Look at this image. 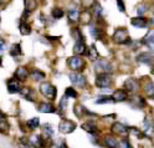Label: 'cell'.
Listing matches in <instances>:
<instances>
[{
  "label": "cell",
  "instance_id": "1",
  "mask_svg": "<svg viewBox=\"0 0 154 148\" xmlns=\"http://www.w3.org/2000/svg\"><path fill=\"white\" fill-rule=\"evenodd\" d=\"M113 41L116 44H119V45L129 44L132 40H131V37H129V34H128L127 29H124V27L116 29L114 33H113Z\"/></svg>",
  "mask_w": 154,
  "mask_h": 148
},
{
  "label": "cell",
  "instance_id": "2",
  "mask_svg": "<svg viewBox=\"0 0 154 148\" xmlns=\"http://www.w3.org/2000/svg\"><path fill=\"white\" fill-rule=\"evenodd\" d=\"M40 92L42 96H45L47 98V100L52 101L57 96V88L51 82H42L40 85Z\"/></svg>",
  "mask_w": 154,
  "mask_h": 148
},
{
  "label": "cell",
  "instance_id": "3",
  "mask_svg": "<svg viewBox=\"0 0 154 148\" xmlns=\"http://www.w3.org/2000/svg\"><path fill=\"white\" fill-rule=\"evenodd\" d=\"M67 66H69L72 72H81L86 68V62L80 56H72L67 58Z\"/></svg>",
  "mask_w": 154,
  "mask_h": 148
},
{
  "label": "cell",
  "instance_id": "4",
  "mask_svg": "<svg viewBox=\"0 0 154 148\" xmlns=\"http://www.w3.org/2000/svg\"><path fill=\"white\" fill-rule=\"evenodd\" d=\"M113 83L111 74H97L96 76V86L98 88H109Z\"/></svg>",
  "mask_w": 154,
  "mask_h": 148
},
{
  "label": "cell",
  "instance_id": "5",
  "mask_svg": "<svg viewBox=\"0 0 154 148\" xmlns=\"http://www.w3.org/2000/svg\"><path fill=\"white\" fill-rule=\"evenodd\" d=\"M94 70L97 71V74H111L113 71V66L108 60L100 58L94 64Z\"/></svg>",
  "mask_w": 154,
  "mask_h": 148
},
{
  "label": "cell",
  "instance_id": "6",
  "mask_svg": "<svg viewBox=\"0 0 154 148\" xmlns=\"http://www.w3.org/2000/svg\"><path fill=\"white\" fill-rule=\"evenodd\" d=\"M123 88L128 93H137L139 91V88H140V82L136 77H129V78H127V80L124 81Z\"/></svg>",
  "mask_w": 154,
  "mask_h": 148
},
{
  "label": "cell",
  "instance_id": "7",
  "mask_svg": "<svg viewBox=\"0 0 154 148\" xmlns=\"http://www.w3.org/2000/svg\"><path fill=\"white\" fill-rule=\"evenodd\" d=\"M111 132L114 134V136H119V137H123V138H126L129 132H131V127L128 126H124L123 123L121 122H114L111 127Z\"/></svg>",
  "mask_w": 154,
  "mask_h": 148
},
{
  "label": "cell",
  "instance_id": "8",
  "mask_svg": "<svg viewBox=\"0 0 154 148\" xmlns=\"http://www.w3.org/2000/svg\"><path fill=\"white\" fill-rule=\"evenodd\" d=\"M6 87H8V91L9 93H20L23 90V83L21 81H19L16 77H11L6 80Z\"/></svg>",
  "mask_w": 154,
  "mask_h": 148
},
{
  "label": "cell",
  "instance_id": "9",
  "mask_svg": "<svg viewBox=\"0 0 154 148\" xmlns=\"http://www.w3.org/2000/svg\"><path fill=\"white\" fill-rule=\"evenodd\" d=\"M69 77H70V81L72 82V85H75L76 87L85 88L86 85H87V80H86V77L81 72H71L69 75Z\"/></svg>",
  "mask_w": 154,
  "mask_h": 148
},
{
  "label": "cell",
  "instance_id": "10",
  "mask_svg": "<svg viewBox=\"0 0 154 148\" xmlns=\"http://www.w3.org/2000/svg\"><path fill=\"white\" fill-rule=\"evenodd\" d=\"M76 130V123L71 120H67V118H63L61 120V122L59 123V131L63 134H69L72 133Z\"/></svg>",
  "mask_w": 154,
  "mask_h": 148
},
{
  "label": "cell",
  "instance_id": "11",
  "mask_svg": "<svg viewBox=\"0 0 154 148\" xmlns=\"http://www.w3.org/2000/svg\"><path fill=\"white\" fill-rule=\"evenodd\" d=\"M112 97L114 102H123V101H128V92L124 90V88H118V90H116L113 93H112Z\"/></svg>",
  "mask_w": 154,
  "mask_h": 148
},
{
  "label": "cell",
  "instance_id": "12",
  "mask_svg": "<svg viewBox=\"0 0 154 148\" xmlns=\"http://www.w3.org/2000/svg\"><path fill=\"white\" fill-rule=\"evenodd\" d=\"M37 111L41 113H55L57 112V108L50 102H41L37 106Z\"/></svg>",
  "mask_w": 154,
  "mask_h": 148
},
{
  "label": "cell",
  "instance_id": "13",
  "mask_svg": "<svg viewBox=\"0 0 154 148\" xmlns=\"http://www.w3.org/2000/svg\"><path fill=\"white\" fill-rule=\"evenodd\" d=\"M137 61L144 65H153L154 64V55L152 52H142L138 55L137 57Z\"/></svg>",
  "mask_w": 154,
  "mask_h": 148
},
{
  "label": "cell",
  "instance_id": "14",
  "mask_svg": "<svg viewBox=\"0 0 154 148\" xmlns=\"http://www.w3.org/2000/svg\"><path fill=\"white\" fill-rule=\"evenodd\" d=\"M128 102L131 106L136 107V108H143L144 105H146V101H144V97L138 96V95H133L128 98Z\"/></svg>",
  "mask_w": 154,
  "mask_h": 148
},
{
  "label": "cell",
  "instance_id": "15",
  "mask_svg": "<svg viewBox=\"0 0 154 148\" xmlns=\"http://www.w3.org/2000/svg\"><path fill=\"white\" fill-rule=\"evenodd\" d=\"M88 49L86 47V41H76L73 45V52L77 56H82V55H87Z\"/></svg>",
  "mask_w": 154,
  "mask_h": 148
},
{
  "label": "cell",
  "instance_id": "16",
  "mask_svg": "<svg viewBox=\"0 0 154 148\" xmlns=\"http://www.w3.org/2000/svg\"><path fill=\"white\" fill-rule=\"evenodd\" d=\"M14 77H16L19 81H25L27 77H30V71H27V68L24 66H20L16 68V71L14 74Z\"/></svg>",
  "mask_w": 154,
  "mask_h": 148
},
{
  "label": "cell",
  "instance_id": "17",
  "mask_svg": "<svg viewBox=\"0 0 154 148\" xmlns=\"http://www.w3.org/2000/svg\"><path fill=\"white\" fill-rule=\"evenodd\" d=\"M131 24L137 29H143L148 25V20H147V17H144V16H136V17H132Z\"/></svg>",
  "mask_w": 154,
  "mask_h": 148
},
{
  "label": "cell",
  "instance_id": "18",
  "mask_svg": "<svg viewBox=\"0 0 154 148\" xmlns=\"http://www.w3.org/2000/svg\"><path fill=\"white\" fill-rule=\"evenodd\" d=\"M82 130L88 132L90 134H97L98 130H97V126L93 121H86L85 123H82Z\"/></svg>",
  "mask_w": 154,
  "mask_h": 148
},
{
  "label": "cell",
  "instance_id": "19",
  "mask_svg": "<svg viewBox=\"0 0 154 148\" xmlns=\"http://www.w3.org/2000/svg\"><path fill=\"white\" fill-rule=\"evenodd\" d=\"M103 143L107 148H118L119 141L116 140V137H113V136H107L103 138Z\"/></svg>",
  "mask_w": 154,
  "mask_h": 148
},
{
  "label": "cell",
  "instance_id": "20",
  "mask_svg": "<svg viewBox=\"0 0 154 148\" xmlns=\"http://www.w3.org/2000/svg\"><path fill=\"white\" fill-rule=\"evenodd\" d=\"M20 93L24 96L25 100H27V101H35V91L32 90L31 87H29V86L24 87Z\"/></svg>",
  "mask_w": 154,
  "mask_h": 148
},
{
  "label": "cell",
  "instance_id": "21",
  "mask_svg": "<svg viewBox=\"0 0 154 148\" xmlns=\"http://www.w3.org/2000/svg\"><path fill=\"white\" fill-rule=\"evenodd\" d=\"M67 16H69L70 24H76V23L80 21L81 14H80V11L77 10V9H71V10L69 11V14H67Z\"/></svg>",
  "mask_w": 154,
  "mask_h": 148
},
{
  "label": "cell",
  "instance_id": "22",
  "mask_svg": "<svg viewBox=\"0 0 154 148\" xmlns=\"http://www.w3.org/2000/svg\"><path fill=\"white\" fill-rule=\"evenodd\" d=\"M144 93H146L147 97L149 98H154V82L148 80L146 83H144Z\"/></svg>",
  "mask_w": 154,
  "mask_h": 148
},
{
  "label": "cell",
  "instance_id": "23",
  "mask_svg": "<svg viewBox=\"0 0 154 148\" xmlns=\"http://www.w3.org/2000/svg\"><path fill=\"white\" fill-rule=\"evenodd\" d=\"M143 44L147 45L150 50H154V30L149 31L143 39Z\"/></svg>",
  "mask_w": 154,
  "mask_h": 148
},
{
  "label": "cell",
  "instance_id": "24",
  "mask_svg": "<svg viewBox=\"0 0 154 148\" xmlns=\"http://www.w3.org/2000/svg\"><path fill=\"white\" fill-rule=\"evenodd\" d=\"M30 77L32 78L34 81H42V80H45L46 75H45V72H42L40 70H37V68H35V70H31L30 71Z\"/></svg>",
  "mask_w": 154,
  "mask_h": 148
},
{
  "label": "cell",
  "instance_id": "25",
  "mask_svg": "<svg viewBox=\"0 0 154 148\" xmlns=\"http://www.w3.org/2000/svg\"><path fill=\"white\" fill-rule=\"evenodd\" d=\"M24 6H25V11L32 13L37 8V2L36 0H24Z\"/></svg>",
  "mask_w": 154,
  "mask_h": 148
},
{
  "label": "cell",
  "instance_id": "26",
  "mask_svg": "<svg viewBox=\"0 0 154 148\" xmlns=\"http://www.w3.org/2000/svg\"><path fill=\"white\" fill-rule=\"evenodd\" d=\"M80 21H81L83 25H90V23L92 21V14L90 13V10H85V11L81 14Z\"/></svg>",
  "mask_w": 154,
  "mask_h": 148
},
{
  "label": "cell",
  "instance_id": "27",
  "mask_svg": "<svg viewBox=\"0 0 154 148\" xmlns=\"http://www.w3.org/2000/svg\"><path fill=\"white\" fill-rule=\"evenodd\" d=\"M26 127L29 130H36V128L40 127V120H38V117H34L31 120L26 121Z\"/></svg>",
  "mask_w": 154,
  "mask_h": 148
},
{
  "label": "cell",
  "instance_id": "28",
  "mask_svg": "<svg viewBox=\"0 0 154 148\" xmlns=\"http://www.w3.org/2000/svg\"><path fill=\"white\" fill-rule=\"evenodd\" d=\"M19 30H20V33L23 35H30L31 34V26L26 21H21L20 25H19Z\"/></svg>",
  "mask_w": 154,
  "mask_h": 148
},
{
  "label": "cell",
  "instance_id": "29",
  "mask_svg": "<svg viewBox=\"0 0 154 148\" xmlns=\"http://www.w3.org/2000/svg\"><path fill=\"white\" fill-rule=\"evenodd\" d=\"M87 56L91 58V60H98V51H97V49H96L94 44H92L90 47H88V51H87Z\"/></svg>",
  "mask_w": 154,
  "mask_h": 148
},
{
  "label": "cell",
  "instance_id": "30",
  "mask_svg": "<svg viewBox=\"0 0 154 148\" xmlns=\"http://www.w3.org/2000/svg\"><path fill=\"white\" fill-rule=\"evenodd\" d=\"M90 34L93 39H96V40H98V39L102 37V31L97 26H90Z\"/></svg>",
  "mask_w": 154,
  "mask_h": 148
},
{
  "label": "cell",
  "instance_id": "31",
  "mask_svg": "<svg viewBox=\"0 0 154 148\" xmlns=\"http://www.w3.org/2000/svg\"><path fill=\"white\" fill-rule=\"evenodd\" d=\"M23 52H21V47H20V44H14L11 47H10V55L13 57H17V56H20Z\"/></svg>",
  "mask_w": 154,
  "mask_h": 148
},
{
  "label": "cell",
  "instance_id": "32",
  "mask_svg": "<svg viewBox=\"0 0 154 148\" xmlns=\"http://www.w3.org/2000/svg\"><path fill=\"white\" fill-rule=\"evenodd\" d=\"M65 96L67 98H77L79 97V93L75 90V87H67L65 90Z\"/></svg>",
  "mask_w": 154,
  "mask_h": 148
},
{
  "label": "cell",
  "instance_id": "33",
  "mask_svg": "<svg viewBox=\"0 0 154 148\" xmlns=\"http://www.w3.org/2000/svg\"><path fill=\"white\" fill-rule=\"evenodd\" d=\"M51 14H52V17L54 19H57V20H59V19H61V17H63V10L61 8H59V6H55L54 9H52V11H51Z\"/></svg>",
  "mask_w": 154,
  "mask_h": 148
},
{
  "label": "cell",
  "instance_id": "34",
  "mask_svg": "<svg viewBox=\"0 0 154 148\" xmlns=\"http://www.w3.org/2000/svg\"><path fill=\"white\" fill-rule=\"evenodd\" d=\"M112 102H114L112 96H100V98L96 100V103H98V105H101V103H112Z\"/></svg>",
  "mask_w": 154,
  "mask_h": 148
},
{
  "label": "cell",
  "instance_id": "35",
  "mask_svg": "<svg viewBox=\"0 0 154 148\" xmlns=\"http://www.w3.org/2000/svg\"><path fill=\"white\" fill-rule=\"evenodd\" d=\"M72 35H73V37H75V40H76V41H86V40H85V37H83V35H82V33L80 31V29H79V27L72 29Z\"/></svg>",
  "mask_w": 154,
  "mask_h": 148
},
{
  "label": "cell",
  "instance_id": "36",
  "mask_svg": "<svg viewBox=\"0 0 154 148\" xmlns=\"http://www.w3.org/2000/svg\"><path fill=\"white\" fill-rule=\"evenodd\" d=\"M44 134H45V137H50V138L54 136V128L51 127V124H49V123L44 124Z\"/></svg>",
  "mask_w": 154,
  "mask_h": 148
},
{
  "label": "cell",
  "instance_id": "37",
  "mask_svg": "<svg viewBox=\"0 0 154 148\" xmlns=\"http://www.w3.org/2000/svg\"><path fill=\"white\" fill-rule=\"evenodd\" d=\"M96 0H82V5L83 8H86V10H88L91 8H94L96 6Z\"/></svg>",
  "mask_w": 154,
  "mask_h": 148
},
{
  "label": "cell",
  "instance_id": "38",
  "mask_svg": "<svg viewBox=\"0 0 154 148\" xmlns=\"http://www.w3.org/2000/svg\"><path fill=\"white\" fill-rule=\"evenodd\" d=\"M118 148H133V147L129 143L128 138H122V140L119 141V143H118Z\"/></svg>",
  "mask_w": 154,
  "mask_h": 148
},
{
  "label": "cell",
  "instance_id": "39",
  "mask_svg": "<svg viewBox=\"0 0 154 148\" xmlns=\"http://www.w3.org/2000/svg\"><path fill=\"white\" fill-rule=\"evenodd\" d=\"M148 10H149V8H148L147 4H139L138 8H137V13L139 14V16L143 15V14H146Z\"/></svg>",
  "mask_w": 154,
  "mask_h": 148
},
{
  "label": "cell",
  "instance_id": "40",
  "mask_svg": "<svg viewBox=\"0 0 154 148\" xmlns=\"http://www.w3.org/2000/svg\"><path fill=\"white\" fill-rule=\"evenodd\" d=\"M73 112L76 113L77 117L81 118V117L85 115V107H82V106H80V105H79V106H75V107H73Z\"/></svg>",
  "mask_w": 154,
  "mask_h": 148
},
{
  "label": "cell",
  "instance_id": "41",
  "mask_svg": "<svg viewBox=\"0 0 154 148\" xmlns=\"http://www.w3.org/2000/svg\"><path fill=\"white\" fill-rule=\"evenodd\" d=\"M66 106H67V97L66 96H63V98L60 101V105H59V110L61 111V112H63L65 110H66Z\"/></svg>",
  "mask_w": 154,
  "mask_h": 148
},
{
  "label": "cell",
  "instance_id": "42",
  "mask_svg": "<svg viewBox=\"0 0 154 148\" xmlns=\"http://www.w3.org/2000/svg\"><path fill=\"white\" fill-rule=\"evenodd\" d=\"M117 2V6H118V10L124 13L126 11V6H124V3H123V0H116Z\"/></svg>",
  "mask_w": 154,
  "mask_h": 148
},
{
  "label": "cell",
  "instance_id": "43",
  "mask_svg": "<svg viewBox=\"0 0 154 148\" xmlns=\"http://www.w3.org/2000/svg\"><path fill=\"white\" fill-rule=\"evenodd\" d=\"M0 43H2V52H4V40H3V39H2V41H0Z\"/></svg>",
  "mask_w": 154,
  "mask_h": 148
},
{
  "label": "cell",
  "instance_id": "44",
  "mask_svg": "<svg viewBox=\"0 0 154 148\" xmlns=\"http://www.w3.org/2000/svg\"><path fill=\"white\" fill-rule=\"evenodd\" d=\"M150 24H153V25H154V17H153L152 20H150Z\"/></svg>",
  "mask_w": 154,
  "mask_h": 148
},
{
  "label": "cell",
  "instance_id": "45",
  "mask_svg": "<svg viewBox=\"0 0 154 148\" xmlns=\"http://www.w3.org/2000/svg\"><path fill=\"white\" fill-rule=\"evenodd\" d=\"M152 74H154V68H153V70H152Z\"/></svg>",
  "mask_w": 154,
  "mask_h": 148
}]
</instances>
